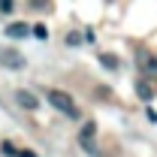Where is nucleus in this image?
I'll return each instance as SVG.
<instances>
[{"mask_svg": "<svg viewBox=\"0 0 157 157\" xmlns=\"http://www.w3.org/2000/svg\"><path fill=\"white\" fill-rule=\"evenodd\" d=\"M33 36L36 39H48V30H45L42 24H36V27H33Z\"/></svg>", "mask_w": 157, "mask_h": 157, "instance_id": "nucleus-9", "label": "nucleus"}, {"mask_svg": "<svg viewBox=\"0 0 157 157\" xmlns=\"http://www.w3.org/2000/svg\"><path fill=\"white\" fill-rule=\"evenodd\" d=\"M15 100H18V106H24V109H30V112H33V109L39 106V100L33 97L30 91H18V94H15Z\"/></svg>", "mask_w": 157, "mask_h": 157, "instance_id": "nucleus-5", "label": "nucleus"}, {"mask_svg": "<svg viewBox=\"0 0 157 157\" xmlns=\"http://www.w3.org/2000/svg\"><path fill=\"white\" fill-rule=\"evenodd\" d=\"M12 6H15V0H0V12H12Z\"/></svg>", "mask_w": 157, "mask_h": 157, "instance_id": "nucleus-10", "label": "nucleus"}, {"mask_svg": "<svg viewBox=\"0 0 157 157\" xmlns=\"http://www.w3.org/2000/svg\"><path fill=\"white\" fill-rule=\"evenodd\" d=\"M45 100H48V103L58 109L60 115L73 118V121L78 118V106L73 103V97H70V94H63V91H48V94H45Z\"/></svg>", "mask_w": 157, "mask_h": 157, "instance_id": "nucleus-1", "label": "nucleus"}, {"mask_svg": "<svg viewBox=\"0 0 157 157\" xmlns=\"http://www.w3.org/2000/svg\"><path fill=\"white\" fill-rule=\"evenodd\" d=\"M15 157H36V154H33V151H18Z\"/></svg>", "mask_w": 157, "mask_h": 157, "instance_id": "nucleus-13", "label": "nucleus"}, {"mask_svg": "<svg viewBox=\"0 0 157 157\" xmlns=\"http://www.w3.org/2000/svg\"><path fill=\"white\" fill-rule=\"evenodd\" d=\"M0 63L9 67V70H21L24 67V55L15 52V48H0Z\"/></svg>", "mask_w": 157, "mask_h": 157, "instance_id": "nucleus-3", "label": "nucleus"}, {"mask_svg": "<svg viewBox=\"0 0 157 157\" xmlns=\"http://www.w3.org/2000/svg\"><path fill=\"white\" fill-rule=\"evenodd\" d=\"M27 33H30V27H27L24 21H15V24L6 27V36H12V39H24Z\"/></svg>", "mask_w": 157, "mask_h": 157, "instance_id": "nucleus-4", "label": "nucleus"}, {"mask_svg": "<svg viewBox=\"0 0 157 157\" xmlns=\"http://www.w3.org/2000/svg\"><path fill=\"white\" fill-rule=\"evenodd\" d=\"M136 63H139V73L145 78H157V58L148 48H139L136 52Z\"/></svg>", "mask_w": 157, "mask_h": 157, "instance_id": "nucleus-2", "label": "nucleus"}, {"mask_svg": "<svg viewBox=\"0 0 157 157\" xmlns=\"http://www.w3.org/2000/svg\"><path fill=\"white\" fill-rule=\"evenodd\" d=\"M100 63H103L106 70H112V73H115V70H121V60H118L115 55H106V52L100 55Z\"/></svg>", "mask_w": 157, "mask_h": 157, "instance_id": "nucleus-7", "label": "nucleus"}, {"mask_svg": "<svg viewBox=\"0 0 157 157\" xmlns=\"http://www.w3.org/2000/svg\"><path fill=\"white\" fill-rule=\"evenodd\" d=\"M136 94H139V100H145V103L154 100V91H151V85H148L145 78H139V82H136Z\"/></svg>", "mask_w": 157, "mask_h": 157, "instance_id": "nucleus-6", "label": "nucleus"}, {"mask_svg": "<svg viewBox=\"0 0 157 157\" xmlns=\"http://www.w3.org/2000/svg\"><path fill=\"white\" fill-rule=\"evenodd\" d=\"M94 133H97V124H94V121H91V124H85V127H82V133H78L82 145H88V142L94 139Z\"/></svg>", "mask_w": 157, "mask_h": 157, "instance_id": "nucleus-8", "label": "nucleus"}, {"mask_svg": "<svg viewBox=\"0 0 157 157\" xmlns=\"http://www.w3.org/2000/svg\"><path fill=\"white\" fill-rule=\"evenodd\" d=\"M67 42H70V45H78L82 36H78V33H67Z\"/></svg>", "mask_w": 157, "mask_h": 157, "instance_id": "nucleus-12", "label": "nucleus"}, {"mask_svg": "<svg viewBox=\"0 0 157 157\" xmlns=\"http://www.w3.org/2000/svg\"><path fill=\"white\" fill-rule=\"evenodd\" d=\"M0 151H3V154H9V157H15V154H18V151H15L9 142H3V145H0Z\"/></svg>", "mask_w": 157, "mask_h": 157, "instance_id": "nucleus-11", "label": "nucleus"}]
</instances>
